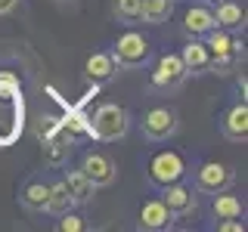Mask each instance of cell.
<instances>
[{"instance_id":"603a6c76","label":"cell","mask_w":248,"mask_h":232,"mask_svg":"<svg viewBox=\"0 0 248 232\" xmlns=\"http://www.w3.org/2000/svg\"><path fill=\"white\" fill-rule=\"evenodd\" d=\"M59 229H62V232H81V229H84V220H81L78 214L65 211V214H59Z\"/></svg>"},{"instance_id":"277c9868","label":"cell","mask_w":248,"mask_h":232,"mask_svg":"<svg viewBox=\"0 0 248 232\" xmlns=\"http://www.w3.org/2000/svg\"><path fill=\"white\" fill-rule=\"evenodd\" d=\"M149 183L152 186H168V183H177L186 176V161L180 152H158L149 158Z\"/></svg>"},{"instance_id":"3957f363","label":"cell","mask_w":248,"mask_h":232,"mask_svg":"<svg viewBox=\"0 0 248 232\" xmlns=\"http://www.w3.org/2000/svg\"><path fill=\"white\" fill-rule=\"evenodd\" d=\"M112 59L118 62V68H140L146 65L149 59V41H146L140 31H127L115 41V50H112Z\"/></svg>"},{"instance_id":"ffe728a7","label":"cell","mask_w":248,"mask_h":232,"mask_svg":"<svg viewBox=\"0 0 248 232\" xmlns=\"http://www.w3.org/2000/svg\"><path fill=\"white\" fill-rule=\"evenodd\" d=\"M211 214L217 220H232V217H242V201L236 195H223V192H217L214 195V204H211Z\"/></svg>"},{"instance_id":"cb8c5ba5","label":"cell","mask_w":248,"mask_h":232,"mask_svg":"<svg viewBox=\"0 0 248 232\" xmlns=\"http://www.w3.org/2000/svg\"><path fill=\"white\" fill-rule=\"evenodd\" d=\"M217 229H223V232H245V223L239 220V217H232V220H220Z\"/></svg>"},{"instance_id":"7c38bea8","label":"cell","mask_w":248,"mask_h":232,"mask_svg":"<svg viewBox=\"0 0 248 232\" xmlns=\"http://www.w3.org/2000/svg\"><path fill=\"white\" fill-rule=\"evenodd\" d=\"M170 220H174V214L165 207V201H161V198H155V201H146V204L140 207L137 226L140 229H168Z\"/></svg>"},{"instance_id":"44dd1931","label":"cell","mask_w":248,"mask_h":232,"mask_svg":"<svg viewBox=\"0 0 248 232\" xmlns=\"http://www.w3.org/2000/svg\"><path fill=\"white\" fill-rule=\"evenodd\" d=\"M65 155H68V145L62 143L56 133L44 139V161H46V164H53V167L62 164V161H65Z\"/></svg>"},{"instance_id":"ac0fdd59","label":"cell","mask_w":248,"mask_h":232,"mask_svg":"<svg viewBox=\"0 0 248 232\" xmlns=\"http://www.w3.org/2000/svg\"><path fill=\"white\" fill-rule=\"evenodd\" d=\"M170 10H174V0H143L140 19L149 22V25H161V22H168Z\"/></svg>"},{"instance_id":"8fae6325","label":"cell","mask_w":248,"mask_h":232,"mask_svg":"<svg viewBox=\"0 0 248 232\" xmlns=\"http://www.w3.org/2000/svg\"><path fill=\"white\" fill-rule=\"evenodd\" d=\"M220 127H223V136L227 139H232V143H245L248 139V105H245V99L236 102L227 115H223Z\"/></svg>"},{"instance_id":"5bb4252c","label":"cell","mask_w":248,"mask_h":232,"mask_svg":"<svg viewBox=\"0 0 248 232\" xmlns=\"http://www.w3.org/2000/svg\"><path fill=\"white\" fill-rule=\"evenodd\" d=\"M214 25H217L214 13L208 10V6H189V10L183 13V31L189 37H205Z\"/></svg>"},{"instance_id":"7a4b0ae2","label":"cell","mask_w":248,"mask_h":232,"mask_svg":"<svg viewBox=\"0 0 248 232\" xmlns=\"http://www.w3.org/2000/svg\"><path fill=\"white\" fill-rule=\"evenodd\" d=\"M130 127V115L127 108L118 102H106L93 112V118L87 121V133L99 143H118Z\"/></svg>"},{"instance_id":"e0dca14e","label":"cell","mask_w":248,"mask_h":232,"mask_svg":"<svg viewBox=\"0 0 248 232\" xmlns=\"http://www.w3.org/2000/svg\"><path fill=\"white\" fill-rule=\"evenodd\" d=\"M214 22H217V25H223V28H242L245 13H242V6L232 3V0H217Z\"/></svg>"},{"instance_id":"6da1fadb","label":"cell","mask_w":248,"mask_h":232,"mask_svg":"<svg viewBox=\"0 0 248 232\" xmlns=\"http://www.w3.org/2000/svg\"><path fill=\"white\" fill-rule=\"evenodd\" d=\"M22 130H25V93L19 77L3 72L0 74V149L19 143Z\"/></svg>"},{"instance_id":"ba28073f","label":"cell","mask_w":248,"mask_h":232,"mask_svg":"<svg viewBox=\"0 0 248 232\" xmlns=\"http://www.w3.org/2000/svg\"><path fill=\"white\" fill-rule=\"evenodd\" d=\"M183 81H186L183 59L177 56V53H165V56L158 59V65H155V72H152V84L158 90H177Z\"/></svg>"},{"instance_id":"52a82bcc","label":"cell","mask_w":248,"mask_h":232,"mask_svg":"<svg viewBox=\"0 0 248 232\" xmlns=\"http://www.w3.org/2000/svg\"><path fill=\"white\" fill-rule=\"evenodd\" d=\"M232 170L227 164H217V161H208L196 170V189L208 192V195H217V192H227L232 186Z\"/></svg>"},{"instance_id":"7402d4cb","label":"cell","mask_w":248,"mask_h":232,"mask_svg":"<svg viewBox=\"0 0 248 232\" xmlns=\"http://www.w3.org/2000/svg\"><path fill=\"white\" fill-rule=\"evenodd\" d=\"M140 10H143V0H115V13H118L124 22L140 19Z\"/></svg>"},{"instance_id":"2e32d148","label":"cell","mask_w":248,"mask_h":232,"mask_svg":"<svg viewBox=\"0 0 248 232\" xmlns=\"http://www.w3.org/2000/svg\"><path fill=\"white\" fill-rule=\"evenodd\" d=\"M62 183H65V189H68V195H72L75 204H87V201L93 198V183L81 174V170H72Z\"/></svg>"},{"instance_id":"d6986e66","label":"cell","mask_w":248,"mask_h":232,"mask_svg":"<svg viewBox=\"0 0 248 232\" xmlns=\"http://www.w3.org/2000/svg\"><path fill=\"white\" fill-rule=\"evenodd\" d=\"M75 207V201H72V195H68V189H65V183H53L50 186V198H46V214H65V211H72Z\"/></svg>"},{"instance_id":"5b68a950","label":"cell","mask_w":248,"mask_h":232,"mask_svg":"<svg viewBox=\"0 0 248 232\" xmlns=\"http://www.w3.org/2000/svg\"><path fill=\"white\" fill-rule=\"evenodd\" d=\"M177 127H180V118H177L174 108L168 105H158V108H149V112L143 115V136L149 139V143H165L177 133Z\"/></svg>"},{"instance_id":"30bf717a","label":"cell","mask_w":248,"mask_h":232,"mask_svg":"<svg viewBox=\"0 0 248 232\" xmlns=\"http://www.w3.org/2000/svg\"><path fill=\"white\" fill-rule=\"evenodd\" d=\"M84 74H87V81L93 87H99V84H108L118 74V62L112 59V53H93L84 62Z\"/></svg>"},{"instance_id":"4fadbf2b","label":"cell","mask_w":248,"mask_h":232,"mask_svg":"<svg viewBox=\"0 0 248 232\" xmlns=\"http://www.w3.org/2000/svg\"><path fill=\"white\" fill-rule=\"evenodd\" d=\"M46 198H50V183H44V180H28L25 186H22V192H19V201H22V207L31 214H41L46 211Z\"/></svg>"},{"instance_id":"9c48e42d","label":"cell","mask_w":248,"mask_h":232,"mask_svg":"<svg viewBox=\"0 0 248 232\" xmlns=\"http://www.w3.org/2000/svg\"><path fill=\"white\" fill-rule=\"evenodd\" d=\"M165 189V195H161V201H165V207L174 217H186V214H192L196 211V192L192 189H186V186L177 180V183H168V186H161Z\"/></svg>"},{"instance_id":"d4e9b609","label":"cell","mask_w":248,"mask_h":232,"mask_svg":"<svg viewBox=\"0 0 248 232\" xmlns=\"http://www.w3.org/2000/svg\"><path fill=\"white\" fill-rule=\"evenodd\" d=\"M16 3H19V0H0V15H10L16 10Z\"/></svg>"},{"instance_id":"484cf974","label":"cell","mask_w":248,"mask_h":232,"mask_svg":"<svg viewBox=\"0 0 248 232\" xmlns=\"http://www.w3.org/2000/svg\"><path fill=\"white\" fill-rule=\"evenodd\" d=\"M211 3H217V0H211Z\"/></svg>"},{"instance_id":"9a60e30c","label":"cell","mask_w":248,"mask_h":232,"mask_svg":"<svg viewBox=\"0 0 248 232\" xmlns=\"http://www.w3.org/2000/svg\"><path fill=\"white\" fill-rule=\"evenodd\" d=\"M180 59H183V65H186V74H202V72L211 68V53H208V46L202 44V41H196V37L183 46Z\"/></svg>"},{"instance_id":"8992f818","label":"cell","mask_w":248,"mask_h":232,"mask_svg":"<svg viewBox=\"0 0 248 232\" xmlns=\"http://www.w3.org/2000/svg\"><path fill=\"white\" fill-rule=\"evenodd\" d=\"M81 174L93 183V189H103V186H112L115 176H118V167L108 158L106 152H87L81 161Z\"/></svg>"}]
</instances>
